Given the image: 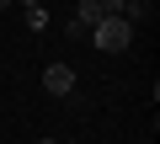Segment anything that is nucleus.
Wrapping results in <instances>:
<instances>
[{"label": "nucleus", "mask_w": 160, "mask_h": 144, "mask_svg": "<svg viewBox=\"0 0 160 144\" xmlns=\"http://www.w3.org/2000/svg\"><path fill=\"white\" fill-rule=\"evenodd\" d=\"M91 43H96L102 53H123V48L133 43V27H128L123 16H102V22L91 27Z\"/></svg>", "instance_id": "nucleus-1"}, {"label": "nucleus", "mask_w": 160, "mask_h": 144, "mask_svg": "<svg viewBox=\"0 0 160 144\" xmlns=\"http://www.w3.org/2000/svg\"><path fill=\"white\" fill-rule=\"evenodd\" d=\"M43 91H48V96H69V91H75V69H69V64H48V69H43Z\"/></svg>", "instance_id": "nucleus-2"}, {"label": "nucleus", "mask_w": 160, "mask_h": 144, "mask_svg": "<svg viewBox=\"0 0 160 144\" xmlns=\"http://www.w3.org/2000/svg\"><path fill=\"white\" fill-rule=\"evenodd\" d=\"M69 22H75V27H86V32H91V27L102 22V6H96V0H80V6L69 11Z\"/></svg>", "instance_id": "nucleus-3"}, {"label": "nucleus", "mask_w": 160, "mask_h": 144, "mask_svg": "<svg viewBox=\"0 0 160 144\" xmlns=\"http://www.w3.org/2000/svg\"><path fill=\"white\" fill-rule=\"evenodd\" d=\"M128 27H139V22H149V0H123V11H118Z\"/></svg>", "instance_id": "nucleus-4"}, {"label": "nucleus", "mask_w": 160, "mask_h": 144, "mask_svg": "<svg viewBox=\"0 0 160 144\" xmlns=\"http://www.w3.org/2000/svg\"><path fill=\"white\" fill-rule=\"evenodd\" d=\"M27 11V32H43L48 27V6H43V0H38V6H22Z\"/></svg>", "instance_id": "nucleus-5"}, {"label": "nucleus", "mask_w": 160, "mask_h": 144, "mask_svg": "<svg viewBox=\"0 0 160 144\" xmlns=\"http://www.w3.org/2000/svg\"><path fill=\"white\" fill-rule=\"evenodd\" d=\"M96 6H102V16H118V11H123V0H96Z\"/></svg>", "instance_id": "nucleus-6"}, {"label": "nucleus", "mask_w": 160, "mask_h": 144, "mask_svg": "<svg viewBox=\"0 0 160 144\" xmlns=\"http://www.w3.org/2000/svg\"><path fill=\"white\" fill-rule=\"evenodd\" d=\"M11 6H38V0H11Z\"/></svg>", "instance_id": "nucleus-7"}, {"label": "nucleus", "mask_w": 160, "mask_h": 144, "mask_svg": "<svg viewBox=\"0 0 160 144\" xmlns=\"http://www.w3.org/2000/svg\"><path fill=\"white\" fill-rule=\"evenodd\" d=\"M6 6H11V0H0V11H6Z\"/></svg>", "instance_id": "nucleus-8"}]
</instances>
